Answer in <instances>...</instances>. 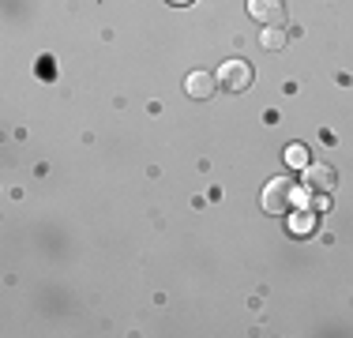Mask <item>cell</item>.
Listing matches in <instances>:
<instances>
[{"label": "cell", "instance_id": "6da1fadb", "mask_svg": "<svg viewBox=\"0 0 353 338\" xmlns=\"http://www.w3.org/2000/svg\"><path fill=\"white\" fill-rule=\"evenodd\" d=\"M297 199H301V188L293 181H285V177H274L263 188V210L267 215H285V210H293Z\"/></svg>", "mask_w": 353, "mask_h": 338}, {"label": "cell", "instance_id": "277c9868", "mask_svg": "<svg viewBox=\"0 0 353 338\" xmlns=\"http://www.w3.org/2000/svg\"><path fill=\"white\" fill-rule=\"evenodd\" d=\"M305 188L308 192H331L334 188V169L331 166H305Z\"/></svg>", "mask_w": 353, "mask_h": 338}, {"label": "cell", "instance_id": "ba28073f", "mask_svg": "<svg viewBox=\"0 0 353 338\" xmlns=\"http://www.w3.org/2000/svg\"><path fill=\"white\" fill-rule=\"evenodd\" d=\"M282 158H285V166H293V169H305L308 166V150L301 147V143H290Z\"/></svg>", "mask_w": 353, "mask_h": 338}, {"label": "cell", "instance_id": "8992f818", "mask_svg": "<svg viewBox=\"0 0 353 338\" xmlns=\"http://www.w3.org/2000/svg\"><path fill=\"white\" fill-rule=\"evenodd\" d=\"M285 41H290V34H285L282 27H267V30H259V46L271 49V53H274V49H282Z\"/></svg>", "mask_w": 353, "mask_h": 338}, {"label": "cell", "instance_id": "7a4b0ae2", "mask_svg": "<svg viewBox=\"0 0 353 338\" xmlns=\"http://www.w3.org/2000/svg\"><path fill=\"white\" fill-rule=\"evenodd\" d=\"M252 79H256V72H252V64L241 61V57L222 61V68H218V83H222V90H230V95H245L252 87Z\"/></svg>", "mask_w": 353, "mask_h": 338}, {"label": "cell", "instance_id": "9c48e42d", "mask_svg": "<svg viewBox=\"0 0 353 338\" xmlns=\"http://www.w3.org/2000/svg\"><path fill=\"white\" fill-rule=\"evenodd\" d=\"M170 4H192V0H170Z\"/></svg>", "mask_w": 353, "mask_h": 338}, {"label": "cell", "instance_id": "52a82bcc", "mask_svg": "<svg viewBox=\"0 0 353 338\" xmlns=\"http://www.w3.org/2000/svg\"><path fill=\"white\" fill-rule=\"evenodd\" d=\"M312 226H316V210L312 207H301L297 215L290 218V230L293 233H312Z\"/></svg>", "mask_w": 353, "mask_h": 338}, {"label": "cell", "instance_id": "3957f363", "mask_svg": "<svg viewBox=\"0 0 353 338\" xmlns=\"http://www.w3.org/2000/svg\"><path fill=\"white\" fill-rule=\"evenodd\" d=\"M248 15L263 27H279L282 15H285V4L282 0H248Z\"/></svg>", "mask_w": 353, "mask_h": 338}, {"label": "cell", "instance_id": "5b68a950", "mask_svg": "<svg viewBox=\"0 0 353 338\" xmlns=\"http://www.w3.org/2000/svg\"><path fill=\"white\" fill-rule=\"evenodd\" d=\"M184 90H188V98H211L214 95V79L207 72H192L188 79H184Z\"/></svg>", "mask_w": 353, "mask_h": 338}]
</instances>
